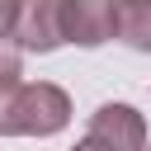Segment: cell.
Returning <instances> with one entry per match:
<instances>
[{"label": "cell", "mask_w": 151, "mask_h": 151, "mask_svg": "<svg viewBox=\"0 0 151 151\" xmlns=\"http://www.w3.org/2000/svg\"><path fill=\"white\" fill-rule=\"evenodd\" d=\"M71 151H99V146H90V142H76V146H71Z\"/></svg>", "instance_id": "ba28073f"}, {"label": "cell", "mask_w": 151, "mask_h": 151, "mask_svg": "<svg viewBox=\"0 0 151 151\" xmlns=\"http://www.w3.org/2000/svg\"><path fill=\"white\" fill-rule=\"evenodd\" d=\"M19 76H24V52H19L9 38H0V94H5V90H14V85H19Z\"/></svg>", "instance_id": "8992f818"}, {"label": "cell", "mask_w": 151, "mask_h": 151, "mask_svg": "<svg viewBox=\"0 0 151 151\" xmlns=\"http://www.w3.org/2000/svg\"><path fill=\"white\" fill-rule=\"evenodd\" d=\"M85 142L99 146V151H142V142H146V118H142L132 104H99V109L90 113Z\"/></svg>", "instance_id": "3957f363"}, {"label": "cell", "mask_w": 151, "mask_h": 151, "mask_svg": "<svg viewBox=\"0 0 151 151\" xmlns=\"http://www.w3.org/2000/svg\"><path fill=\"white\" fill-rule=\"evenodd\" d=\"M71 123V94L52 80L14 85L0 94V137H57Z\"/></svg>", "instance_id": "6da1fadb"}, {"label": "cell", "mask_w": 151, "mask_h": 151, "mask_svg": "<svg viewBox=\"0 0 151 151\" xmlns=\"http://www.w3.org/2000/svg\"><path fill=\"white\" fill-rule=\"evenodd\" d=\"M113 38L151 52V0H113Z\"/></svg>", "instance_id": "5b68a950"}, {"label": "cell", "mask_w": 151, "mask_h": 151, "mask_svg": "<svg viewBox=\"0 0 151 151\" xmlns=\"http://www.w3.org/2000/svg\"><path fill=\"white\" fill-rule=\"evenodd\" d=\"M142 151H151V142H142Z\"/></svg>", "instance_id": "9c48e42d"}, {"label": "cell", "mask_w": 151, "mask_h": 151, "mask_svg": "<svg viewBox=\"0 0 151 151\" xmlns=\"http://www.w3.org/2000/svg\"><path fill=\"white\" fill-rule=\"evenodd\" d=\"M113 38V0H66V42L104 47Z\"/></svg>", "instance_id": "277c9868"}, {"label": "cell", "mask_w": 151, "mask_h": 151, "mask_svg": "<svg viewBox=\"0 0 151 151\" xmlns=\"http://www.w3.org/2000/svg\"><path fill=\"white\" fill-rule=\"evenodd\" d=\"M66 42V0H24L14 24L19 52H57Z\"/></svg>", "instance_id": "7a4b0ae2"}, {"label": "cell", "mask_w": 151, "mask_h": 151, "mask_svg": "<svg viewBox=\"0 0 151 151\" xmlns=\"http://www.w3.org/2000/svg\"><path fill=\"white\" fill-rule=\"evenodd\" d=\"M19 5H24V0H0V38H14V24H19Z\"/></svg>", "instance_id": "52a82bcc"}]
</instances>
